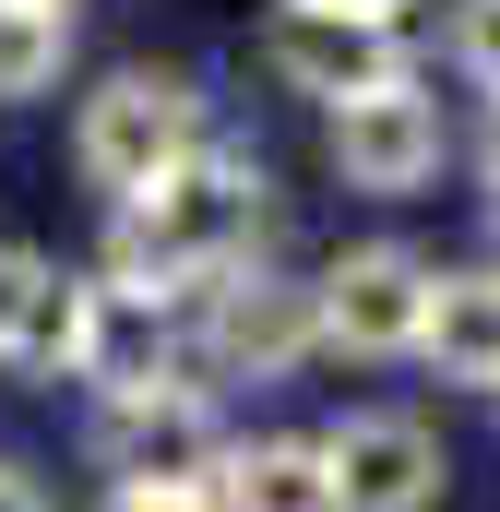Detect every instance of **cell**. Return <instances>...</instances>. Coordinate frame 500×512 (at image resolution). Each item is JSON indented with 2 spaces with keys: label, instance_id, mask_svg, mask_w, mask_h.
<instances>
[{
  "label": "cell",
  "instance_id": "obj_16",
  "mask_svg": "<svg viewBox=\"0 0 500 512\" xmlns=\"http://www.w3.org/2000/svg\"><path fill=\"white\" fill-rule=\"evenodd\" d=\"M0 512H48V501H36V477H12V465H0Z\"/></svg>",
  "mask_w": 500,
  "mask_h": 512
},
{
  "label": "cell",
  "instance_id": "obj_13",
  "mask_svg": "<svg viewBox=\"0 0 500 512\" xmlns=\"http://www.w3.org/2000/svg\"><path fill=\"white\" fill-rule=\"evenodd\" d=\"M441 48H453L465 84H489V96H500V0H453V36H441Z\"/></svg>",
  "mask_w": 500,
  "mask_h": 512
},
{
  "label": "cell",
  "instance_id": "obj_8",
  "mask_svg": "<svg viewBox=\"0 0 500 512\" xmlns=\"http://www.w3.org/2000/svg\"><path fill=\"white\" fill-rule=\"evenodd\" d=\"M322 477H334V512H429L441 489H453V453H441L429 417L358 405V417L322 429Z\"/></svg>",
  "mask_w": 500,
  "mask_h": 512
},
{
  "label": "cell",
  "instance_id": "obj_4",
  "mask_svg": "<svg viewBox=\"0 0 500 512\" xmlns=\"http://www.w3.org/2000/svg\"><path fill=\"white\" fill-rule=\"evenodd\" d=\"M191 358L203 382H286L322 358V322H310V274L286 262H227L215 286H191Z\"/></svg>",
  "mask_w": 500,
  "mask_h": 512
},
{
  "label": "cell",
  "instance_id": "obj_12",
  "mask_svg": "<svg viewBox=\"0 0 500 512\" xmlns=\"http://www.w3.org/2000/svg\"><path fill=\"white\" fill-rule=\"evenodd\" d=\"M60 72H72V12L60 0H0V108L60 96Z\"/></svg>",
  "mask_w": 500,
  "mask_h": 512
},
{
  "label": "cell",
  "instance_id": "obj_14",
  "mask_svg": "<svg viewBox=\"0 0 500 512\" xmlns=\"http://www.w3.org/2000/svg\"><path fill=\"white\" fill-rule=\"evenodd\" d=\"M96 512H215V489H108Z\"/></svg>",
  "mask_w": 500,
  "mask_h": 512
},
{
  "label": "cell",
  "instance_id": "obj_15",
  "mask_svg": "<svg viewBox=\"0 0 500 512\" xmlns=\"http://www.w3.org/2000/svg\"><path fill=\"white\" fill-rule=\"evenodd\" d=\"M477 203H489V227H500V108H489V131H477Z\"/></svg>",
  "mask_w": 500,
  "mask_h": 512
},
{
  "label": "cell",
  "instance_id": "obj_2",
  "mask_svg": "<svg viewBox=\"0 0 500 512\" xmlns=\"http://www.w3.org/2000/svg\"><path fill=\"white\" fill-rule=\"evenodd\" d=\"M203 131H215V108H203V84H191L179 60H120V72L84 84V108H72V167H84L96 203H131V191L167 179Z\"/></svg>",
  "mask_w": 500,
  "mask_h": 512
},
{
  "label": "cell",
  "instance_id": "obj_9",
  "mask_svg": "<svg viewBox=\"0 0 500 512\" xmlns=\"http://www.w3.org/2000/svg\"><path fill=\"white\" fill-rule=\"evenodd\" d=\"M84 322H96V274L48 262L36 239H0V370L12 382H84Z\"/></svg>",
  "mask_w": 500,
  "mask_h": 512
},
{
  "label": "cell",
  "instance_id": "obj_1",
  "mask_svg": "<svg viewBox=\"0 0 500 512\" xmlns=\"http://www.w3.org/2000/svg\"><path fill=\"white\" fill-rule=\"evenodd\" d=\"M262 227H274V167L250 143H215L203 131L167 179H143L131 203H108V274L191 310V286H215L227 262H250Z\"/></svg>",
  "mask_w": 500,
  "mask_h": 512
},
{
  "label": "cell",
  "instance_id": "obj_3",
  "mask_svg": "<svg viewBox=\"0 0 500 512\" xmlns=\"http://www.w3.org/2000/svg\"><path fill=\"white\" fill-rule=\"evenodd\" d=\"M227 441H239L227 405L191 370H143V382L96 393V465H108V489H215Z\"/></svg>",
  "mask_w": 500,
  "mask_h": 512
},
{
  "label": "cell",
  "instance_id": "obj_7",
  "mask_svg": "<svg viewBox=\"0 0 500 512\" xmlns=\"http://www.w3.org/2000/svg\"><path fill=\"white\" fill-rule=\"evenodd\" d=\"M322 155H334V179H346V191H370V203H405V191H429V179H441V155H453V120H441V96L405 72V84H370V96L322 108Z\"/></svg>",
  "mask_w": 500,
  "mask_h": 512
},
{
  "label": "cell",
  "instance_id": "obj_19",
  "mask_svg": "<svg viewBox=\"0 0 500 512\" xmlns=\"http://www.w3.org/2000/svg\"><path fill=\"white\" fill-rule=\"evenodd\" d=\"M60 12H72V0H60Z\"/></svg>",
  "mask_w": 500,
  "mask_h": 512
},
{
  "label": "cell",
  "instance_id": "obj_18",
  "mask_svg": "<svg viewBox=\"0 0 500 512\" xmlns=\"http://www.w3.org/2000/svg\"><path fill=\"white\" fill-rule=\"evenodd\" d=\"M489 417H500V382H489Z\"/></svg>",
  "mask_w": 500,
  "mask_h": 512
},
{
  "label": "cell",
  "instance_id": "obj_6",
  "mask_svg": "<svg viewBox=\"0 0 500 512\" xmlns=\"http://www.w3.org/2000/svg\"><path fill=\"white\" fill-rule=\"evenodd\" d=\"M429 274L441 262L405 251V239H358L310 274V322H322V358H417L429 334Z\"/></svg>",
  "mask_w": 500,
  "mask_h": 512
},
{
  "label": "cell",
  "instance_id": "obj_11",
  "mask_svg": "<svg viewBox=\"0 0 500 512\" xmlns=\"http://www.w3.org/2000/svg\"><path fill=\"white\" fill-rule=\"evenodd\" d=\"M215 512H334L322 441H298V429H274V441H227V465H215Z\"/></svg>",
  "mask_w": 500,
  "mask_h": 512
},
{
  "label": "cell",
  "instance_id": "obj_5",
  "mask_svg": "<svg viewBox=\"0 0 500 512\" xmlns=\"http://www.w3.org/2000/svg\"><path fill=\"white\" fill-rule=\"evenodd\" d=\"M262 72L310 108H346V96L417 72V24L405 12H346V0H274L262 12Z\"/></svg>",
  "mask_w": 500,
  "mask_h": 512
},
{
  "label": "cell",
  "instance_id": "obj_10",
  "mask_svg": "<svg viewBox=\"0 0 500 512\" xmlns=\"http://www.w3.org/2000/svg\"><path fill=\"white\" fill-rule=\"evenodd\" d=\"M417 358H429L441 382H465V393L500 382V262L429 274V334H417Z\"/></svg>",
  "mask_w": 500,
  "mask_h": 512
},
{
  "label": "cell",
  "instance_id": "obj_17",
  "mask_svg": "<svg viewBox=\"0 0 500 512\" xmlns=\"http://www.w3.org/2000/svg\"><path fill=\"white\" fill-rule=\"evenodd\" d=\"M346 12H405V0H346Z\"/></svg>",
  "mask_w": 500,
  "mask_h": 512
}]
</instances>
